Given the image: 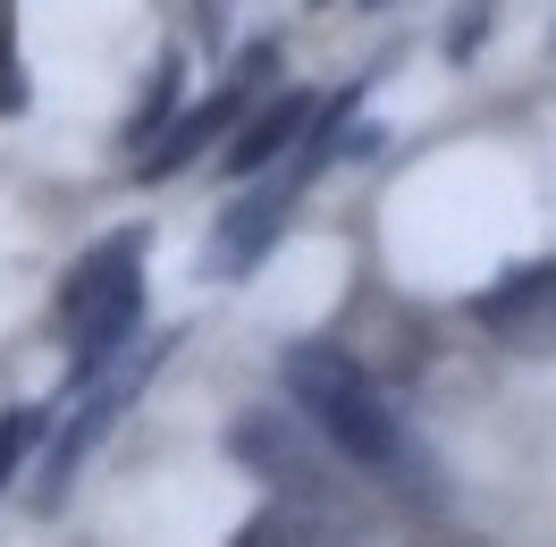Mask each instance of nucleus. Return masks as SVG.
<instances>
[{"instance_id":"nucleus-7","label":"nucleus","mask_w":556,"mask_h":547,"mask_svg":"<svg viewBox=\"0 0 556 547\" xmlns=\"http://www.w3.org/2000/svg\"><path fill=\"white\" fill-rule=\"evenodd\" d=\"M304 127H313V93H278V102H262V110L237 127V143L219 152V169H228V177L270 169L278 152H295V143H304Z\"/></svg>"},{"instance_id":"nucleus-8","label":"nucleus","mask_w":556,"mask_h":547,"mask_svg":"<svg viewBox=\"0 0 556 547\" xmlns=\"http://www.w3.org/2000/svg\"><path fill=\"white\" fill-rule=\"evenodd\" d=\"M152 362H161V354H152ZM152 362H143V371H152ZM143 371H127V379H110V387H93V396H85V412L68 421V438L51 446V472H42V506H60V488H68V480H76V463L93 455V438H102L110 421L127 412V396L143 387Z\"/></svg>"},{"instance_id":"nucleus-2","label":"nucleus","mask_w":556,"mask_h":547,"mask_svg":"<svg viewBox=\"0 0 556 547\" xmlns=\"http://www.w3.org/2000/svg\"><path fill=\"white\" fill-rule=\"evenodd\" d=\"M60 320L76 338V379H93L118 345L136 338V320H143V228H118V237H102L76 262L68 287H60Z\"/></svg>"},{"instance_id":"nucleus-4","label":"nucleus","mask_w":556,"mask_h":547,"mask_svg":"<svg viewBox=\"0 0 556 547\" xmlns=\"http://www.w3.org/2000/svg\"><path fill=\"white\" fill-rule=\"evenodd\" d=\"M313 169H320L313 152H295V177L253 186V194H237V203L219 211V228H211V270H219V278H244V262H262V253L278 244V228H287V211H295V186H304Z\"/></svg>"},{"instance_id":"nucleus-6","label":"nucleus","mask_w":556,"mask_h":547,"mask_svg":"<svg viewBox=\"0 0 556 547\" xmlns=\"http://www.w3.org/2000/svg\"><path fill=\"white\" fill-rule=\"evenodd\" d=\"M228 446H237V463H253V472L270 480V488H287L295 506H304V497H320V455L304 446V430H295L278 405H270V412H244L237 430H228Z\"/></svg>"},{"instance_id":"nucleus-11","label":"nucleus","mask_w":556,"mask_h":547,"mask_svg":"<svg viewBox=\"0 0 556 547\" xmlns=\"http://www.w3.org/2000/svg\"><path fill=\"white\" fill-rule=\"evenodd\" d=\"M169 93H177V68H161L152 76V102L136 110V127H127V136H136V152H143V136H161V118H169Z\"/></svg>"},{"instance_id":"nucleus-1","label":"nucleus","mask_w":556,"mask_h":547,"mask_svg":"<svg viewBox=\"0 0 556 547\" xmlns=\"http://www.w3.org/2000/svg\"><path fill=\"white\" fill-rule=\"evenodd\" d=\"M287 396H295V405H304V421H313V430L338 446L346 463H363V472H388V463L405 455L396 412L380 405L371 371L354 362L346 345H295V354H287Z\"/></svg>"},{"instance_id":"nucleus-3","label":"nucleus","mask_w":556,"mask_h":547,"mask_svg":"<svg viewBox=\"0 0 556 547\" xmlns=\"http://www.w3.org/2000/svg\"><path fill=\"white\" fill-rule=\"evenodd\" d=\"M472 320L515 354H556V262H522L489 295H472Z\"/></svg>"},{"instance_id":"nucleus-5","label":"nucleus","mask_w":556,"mask_h":547,"mask_svg":"<svg viewBox=\"0 0 556 547\" xmlns=\"http://www.w3.org/2000/svg\"><path fill=\"white\" fill-rule=\"evenodd\" d=\"M270 60H278L270 42H262V51H244V68L228 76V85H219V93H211L203 110H186V118H177L169 136H161L152 152H143V177H177L186 161H194V152H211V136H228V127L244 118V93L262 85V68H270Z\"/></svg>"},{"instance_id":"nucleus-10","label":"nucleus","mask_w":556,"mask_h":547,"mask_svg":"<svg viewBox=\"0 0 556 547\" xmlns=\"http://www.w3.org/2000/svg\"><path fill=\"white\" fill-rule=\"evenodd\" d=\"M35 430H42V412H9V421H0V488H9V472H17V455L35 446Z\"/></svg>"},{"instance_id":"nucleus-13","label":"nucleus","mask_w":556,"mask_h":547,"mask_svg":"<svg viewBox=\"0 0 556 547\" xmlns=\"http://www.w3.org/2000/svg\"><path fill=\"white\" fill-rule=\"evenodd\" d=\"M405 547H481V539H464V531H430V539H405Z\"/></svg>"},{"instance_id":"nucleus-9","label":"nucleus","mask_w":556,"mask_h":547,"mask_svg":"<svg viewBox=\"0 0 556 547\" xmlns=\"http://www.w3.org/2000/svg\"><path fill=\"white\" fill-rule=\"evenodd\" d=\"M237 547H338V539H329V522H320L313 506H295V497H287V506L253 513V522L237 531Z\"/></svg>"},{"instance_id":"nucleus-12","label":"nucleus","mask_w":556,"mask_h":547,"mask_svg":"<svg viewBox=\"0 0 556 547\" xmlns=\"http://www.w3.org/2000/svg\"><path fill=\"white\" fill-rule=\"evenodd\" d=\"M0 110H26V76H17V51L0 42Z\"/></svg>"}]
</instances>
